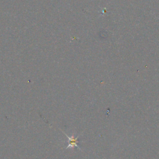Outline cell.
Returning a JSON list of instances; mask_svg holds the SVG:
<instances>
[{"label": "cell", "mask_w": 159, "mask_h": 159, "mask_svg": "<svg viewBox=\"0 0 159 159\" xmlns=\"http://www.w3.org/2000/svg\"><path fill=\"white\" fill-rule=\"evenodd\" d=\"M65 134L66 136V137L69 139V143H68L66 148H74L75 147H78V146L77 145V143L78 142V137L75 138L74 135H72L71 137H69L66 134Z\"/></svg>", "instance_id": "obj_1"}]
</instances>
